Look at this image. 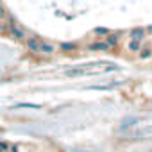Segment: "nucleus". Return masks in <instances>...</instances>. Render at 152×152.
Returning a JSON list of instances; mask_svg holds the SVG:
<instances>
[{
	"instance_id": "20e7f679",
	"label": "nucleus",
	"mask_w": 152,
	"mask_h": 152,
	"mask_svg": "<svg viewBox=\"0 0 152 152\" xmlns=\"http://www.w3.org/2000/svg\"><path fill=\"white\" fill-rule=\"evenodd\" d=\"M11 34L16 38V39H23L25 38V34H23V31H20L18 27H11Z\"/></svg>"
},
{
	"instance_id": "9b49d317",
	"label": "nucleus",
	"mask_w": 152,
	"mask_h": 152,
	"mask_svg": "<svg viewBox=\"0 0 152 152\" xmlns=\"http://www.w3.org/2000/svg\"><path fill=\"white\" fill-rule=\"evenodd\" d=\"M116 41H118V39H116V36H111V38H109V39H107V45H109V47H111V45H115V43H116Z\"/></svg>"
},
{
	"instance_id": "9d476101",
	"label": "nucleus",
	"mask_w": 152,
	"mask_h": 152,
	"mask_svg": "<svg viewBox=\"0 0 152 152\" xmlns=\"http://www.w3.org/2000/svg\"><path fill=\"white\" fill-rule=\"evenodd\" d=\"M95 32H97V34H107V29H104V27H99V29H95Z\"/></svg>"
},
{
	"instance_id": "f03ea898",
	"label": "nucleus",
	"mask_w": 152,
	"mask_h": 152,
	"mask_svg": "<svg viewBox=\"0 0 152 152\" xmlns=\"http://www.w3.org/2000/svg\"><path fill=\"white\" fill-rule=\"evenodd\" d=\"M27 47H29L32 52H39V43H38L34 38H29V39H27Z\"/></svg>"
},
{
	"instance_id": "f8f14e48",
	"label": "nucleus",
	"mask_w": 152,
	"mask_h": 152,
	"mask_svg": "<svg viewBox=\"0 0 152 152\" xmlns=\"http://www.w3.org/2000/svg\"><path fill=\"white\" fill-rule=\"evenodd\" d=\"M18 107H34V109H36L38 106H36V104H20Z\"/></svg>"
},
{
	"instance_id": "0eeeda50",
	"label": "nucleus",
	"mask_w": 152,
	"mask_h": 152,
	"mask_svg": "<svg viewBox=\"0 0 152 152\" xmlns=\"http://www.w3.org/2000/svg\"><path fill=\"white\" fill-rule=\"evenodd\" d=\"M141 38H143V31H141V29H134V31H132V39L140 41Z\"/></svg>"
},
{
	"instance_id": "1a4fd4ad",
	"label": "nucleus",
	"mask_w": 152,
	"mask_h": 152,
	"mask_svg": "<svg viewBox=\"0 0 152 152\" xmlns=\"http://www.w3.org/2000/svg\"><path fill=\"white\" fill-rule=\"evenodd\" d=\"M129 48H131V50H132V52H136V50H140V45H138V41H136V39H134V41H132V43H131V45H129Z\"/></svg>"
},
{
	"instance_id": "ddd939ff",
	"label": "nucleus",
	"mask_w": 152,
	"mask_h": 152,
	"mask_svg": "<svg viewBox=\"0 0 152 152\" xmlns=\"http://www.w3.org/2000/svg\"><path fill=\"white\" fill-rule=\"evenodd\" d=\"M4 15H6V11H4V7L0 6V18H4Z\"/></svg>"
},
{
	"instance_id": "39448f33",
	"label": "nucleus",
	"mask_w": 152,
	"mask_h": 152,
	"mask_svg": "<svg viewBox=\"0 0 152 152\" xmlns=\"http://www.w3.org/2000/svg\"><path fill=\"white\" fill-rule=\"evenodd\" d=\"M138 120L136 118H125L124 122H122V125H120V129H127V127H131V125H134Z\"/></svg>"
},
{
	"instance_id": "423d86ee",
	"label": "nucleus",
	"mask_w": 152,
	"mask_h": 152,
	"mask_svg": "<svg viewBox=\"0 0 152 152\" xmlns=\"http://www.w3.org/2000/svg\"><path fill=\"white\" fill-rule=\"evenodd\" d=\"M39 50L45 52V54H52V52H54V47L48 45V43H41V45H39Z\"/></svg>"
},
{
	"instance_id": "6e6552de",
	"label": "nucleus",
	"mask_w": 152,
	"mask_h": 152,
	"mask_svg": "<svg viewBox=\"0 0 152 152\" xmlns=\"http://www.w3.org/2000/svg\"><path fill=\"white\" fill-rule=\"evenodd\" d=\"M61 48L68 52V50H73V48H75V45H73V43H63V45H61Z\"/></svg>"
},
{
	"instance_id": "f257e3e1",
	"label": "nucleus",
	"mask_w": 152,
	"mask_h": 152,
	"mask_svg": "<svg viewBox=\"0 0 152 152\" xmlns=\"http://www.w3.org/2000/svg\"><path fill=\"white\" fill-rule=\"evenodd\" d=\"M132 140H138V141H143V140H152V125H147V127H141L138 131H134L131 134Z\"/></svg>"
},
{
	"instance_id": "7ed1b4c3",
	"label": "nucleus",
	"mask_w": 152,
	"mask_h": 152,
	"mask_svg": "<svg viewBox=\"0 0 152 152\" xmlns=\"http://www.w3.org/2000/svg\"><path fill=\"white\" fill-rule=\"evenodd\" d=\"M107 48H109L107 41H106V43H93V45L90 47V50H93V52H97V50H107Z\"/></svg>"
}]
</instances>
